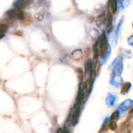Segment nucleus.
Masks as SVG:
<instances>
[{
    "mask_svg": "<svg viewBox=\"0 0 133 133\" xmlns=\"http://www.w3.org/2000/svg\"><path fill=\"white\" fill-rule=\"evenodd\" d=\"M109 48V44L106 34L103 32L102 35L99 41V55L101 57L104 58L108 53V49Z\"/></svg>",
    "mask_w": 133,
    "mask_h": 133,
    "instance_id": "nucleus-1",
    "label": "nucleus"
},
{
    "mask_svg": "<svg viewBox=\"0 0 133 133\" xmlns=\"http://www.w3.org/2000/svg\"><path fill=\"white\" fill-rule=\"evenodd\" d=\"M81 114V105H78L75 104L74 107L71 110V112L70 113L68 119L71 122V126L74 127L79 122V117Z\"/></svg>",
    "mask_w": 133,
    "mask_h": 133,
    "instance_id": "nucleus-2",
    "label": "nucleus"
},
{
    "mask_svg": "<svg viewBox=\"0 0 133 133\" xmlns=\"http://www.w3.org/2000/svg\"><path fill=\"white\" fill-rule=\"evenodd\" d=\"M6 16L9 19H19V21L23 18L25 13L22 10L16 9H12L6 12Z\"/></svg>",
    "mask_w": 133,
    "mask_h": 133,
    "instance_id": "nucleus-3",
    "label": "nucleus"
},
{
    "mask_svg": "<svg viewBox=\"0 0 133 133\" xmlns=\"http://www.w3.org/2000/svg\"><path fill=\"white\" fill-rule=\"evenodd\" d=\"M31 1L29 0H16L13 3L14 9L22 10L29 5Z\"/></svg>",
    "mask_w": 133,
    "mask_h": 133,
    "instance_id": "nucleus-4",
    "label": "nucleus"
},
{
    "mask_svg": "<svg viewBox=\"0 0 133 133\" xmlns=\"http://www.w3.org/2000/svg\"><path fill=\"white\" fill-rule=\"evenodd\" d=\"M112 13L110 11L108 12L107 14V26H106V31L107 32H111L112 29V22H113V15Z\"/></svg>",
    "mask_w": 133,
    "mask_h": 133,
    "instance_id": "nucleus-5",
    "label": "nucleus"
},
{
    "mask_svg": "<svg viewBox=\"0 0 133 133\" xmlns=\"http://www.w3.org/2000/svg\"><path fill=\"white\" fill-rule=\"evenodd\" d=\"M32 22V18L31 17V14L29 13H25L24 16L20 20V23L23 26H27L31 24Z\"/></svg>",
    "mask_w": 133,
    "mask_h": 133,
    "instance_id": "nucleus-6",
    "label": "nucleus"
},
{
    "mask_svg": "<svg viewBox=\"0 0 133 133\" xmlns=\"http://www.w3.org/2000/svg\"><path fill=\"white\" fill-rule=\"evenodd\" d=\"M133 106V101L131 99H128L125 101L124 102L122 103L121 105L119 106V109L123 111H125V110H128V109H131Z\"/></svg>",
    "mask_w": 133,
    "mask_h": 133,
    "instance_id": "nucleus-7",
    "label": "nucleus"
},
{
    "mask_svg": "<svg viewBox=\"0 0 133 133\" xmlns=\"http://www.w3.org/2000/svg\"><path fill=\"white\" fill-rule=\"evenodd\" d=\"M94 77H90L88 78L87 79V82L84 84V90L86 91V92L88 94H89L90 92V91L92 90V85H93V82H94Z\"/></svg>",
    "mask_w": 133,
    "mask_h": 133,
    "instance_id": "nucleus-8",
    "label": "nucleus"
},
{
    "mask_svg": "<svg viewBox=\"0 0 133 133\" xmlns=\"http://www.w3.org/2000/svg\"><path fill=\"white\" fill-rule=\"evenodd\" d=\"M83 57V53L81 49H76L71 53V58L75 61H79Z\"/></svg>",
    "mask_w": 133,
    "mask_h": 133,
    "instance_id": "nucleus-9",
    "label": "nucleus"
},
{
    "mask_svg": "<svg viewBox=\"0 0 133 133\" xmlns=\"http://www.w3.org/2000/svg\"><path fill=\"white\" fill-rule=\"evenodd\" d=\"M131 87V83L130 82H125L122 86V90H121V94L123 95L126 94L130 90Z\"/></svg>",
    "mask_w": 133,
    "mask_h": 133,
    "instance_id": "nucleus-10",
    "label": "nucleus"
},
{
    "mask_svg": "<svg viewBox=\"0 0 133 133\" xmlns=\"http://www.w3.org/2000/svg\"><path fill=\"white\" fill-rule=\"evenodd\" d=\"M109 5L110 6L112 13L115 14L117 11V8H118L117 0H109Z\"/></svg>",
    "mask_w": 133,
    "mask_h": 133,
    "instance_id": "nucleus-11",
    "label": "nucleus"
},
{
    "mask_svg": "<svg viewBox=\"0 0 133 133\" xmlns=\"http://www.w3.org/2000/svg\"><path fill=\"white\" fill-rule=\"evenodd\" d=\"M7 25L5 24V23H0V39L5 36V33L7 31Z\"/></svg>",
    "mask_w": 133,
    "mask_h": 133,
    "instance_id": "nucleus-12",
    "label": "nucleus"
},
{
    "mask_svg": "<svg viewBox=\"0 0 133 133\" xmlns=\"http://www.w3.org/2000/svg\"><path fill=\"white\" fill-rule=\"evenodd\" d=\"M105 19V14H100L99 16H97V19H96V24H97V26H101L103 23H104Z\"/></svg>",
    "mask_w": 133,
    "mask_h": 133,
    "instance_id": "nucleus-13",
    "label": "nucleus"
},
{
    "mask_svg": "<svg viewBox=\"0 0 133 133\" xmlns=\"http://www.w3.org/2000/svg\"><path fill=\"white\" fill-rule=\"evenodd\" d=\"M76 71L79 82H80V83H83V77H84V72L83 71V69L80 68H77Z\"/></svg>",
    "mask_w": 133,
    "mask_h": 133,
    "instance_id": "nucleus-14",
    "label": "nucleus"
},
{
    "mask_svg": "<svg viewBox=\"0 0 133 133\" xmlns=\"http://www.w3.org/2000/svg\"><path fill=\"white\" fill-rule=\"evenodd\" d=\"M109 122H110L109 119H108V118H107V119L105 120V122H104L101 129H100L99 133H102L105 132V131H107V130L108 129V128H109Z\"/></svg>",
    "mask_w": 133,
    "mask_h": 133,
    "instance_id": "nucleus-15",
    "label": "nucleus"
},
{
    "mask_svg": "<svg viewBox=\"0 0 133 133\" xmlns=\"http://www.w3.org/2000/svg\"><path fill=\"white\" fill-rule=\"evenodd\" d=\"M123 17H122V19H120V21H119V23H118V25H117L116 28L115 35H114V40H115L116 43L117 42V40H118V31H119V28H120V27H121V25H122V22H123Z\"/></svg>",
    "mask_w": 133,
    "mask_h": 133,
    "instance_id": "nucleus-16",
    "label": "nucleus"
},
{
    "mask_svg": "<svg viewBox=\"0 0 133 133\" xmlns=\"http://www.w3.org/2000/svg\"><path fill=\"white\" fill-rule=\"evenodd\" d=\"M119 118V112L118 110H116L112 113V114L110 116V120L117 122Z\"/></svg>",
    "mask_w": 133,
    "mask_h": 133,
    "instance_id": "nucleus-17",
    "label": "nucleus"
},
{
    "mask_svg": "<svg viewBox=\"0 0 133 133\" xmlns=\"http://www.w3.org/2000/svg\"><path fill=\"white\" fill-rule=\"evenodd\" d=\"M117 128H118V125H117L116 122L110 120V122H109V129L111 131H116Z\"/></svg>",
    "mask_w": 133,
    "mask_h": 133,
    "instance_id": "nucleus-18",
    "label": "nucleus"
},
{
    "mask_svg": "<svg viewBox=\"0 0 133 133\" xmlns=\"http://www.w3.org/2000/svg\"><path fill=\"white\" fill-rule=\"evenodd\" d=\"M90 53V48H85V49H84V52H83V53H84V57L87 58V57L89 56Z\"/></svg>",
    "mask_w": 133,
    "mask_h": 133,
    "instance_id": "nucleus-19",
    "label": "nucleus"
},
{
    "mask_svg": "<svg viewBox=\"0 0 133 133\" xmlns=\"http://www.w3.org/2000/svg\"><path fill=\"white\" fill-rule=\"evenodd\" d=\"M128 42L130 45H132L133 46V35H132L131 36H130L128 39Z\"/></svg>",
    "mask_w": 133,
    "mask_h": 133,
    "instance_id": "nucleus-20",
    "label": "nucleus"
},
{
    "mask_svg": "<svg viewBox=\"0 0 133 133\" xmlns=\"http://www.w3.org/2000/svg\"><path fill=\"white\" fill-rule=\"evenodd\" d=\"M57 133H66V132L64 131V129L59 128V129H58V130H57Z\"/></svg>",
    "mask_w": 133,
    "mask_h": 133,
    "instance_id": "nucleus-21",
    "label": "nucleus"
},
{
    "mask_svg": "<svg viewBox=\"0 0 133 133\" xmlns=\"http://www.w3.org/2000/svg\"><path fill=\"white\" fill-rule=\"evenodd\" d=\"M132 27H133V23H132Z\"/></svg>",
    "mask_w": 133,
    "mask_h": 133,
    "instance_id": "nucleus-22",
    "label": "nucleus"
}]
</instances>
